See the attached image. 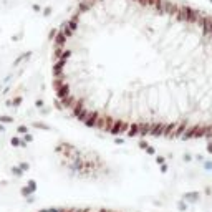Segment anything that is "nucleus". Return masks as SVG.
Listing matches in <instances>:
<instances>
[{
	"label": "nucleus",
	"mask_w": 212,
	"mask_h": 212,
	"mask_svg": "<svg viewBox=\"0 0 212 212\" xmlns=\"http://www.w3.org/2000/svg\"><path fill=\"white\" fill-rule=\"evenodd\" d=\"M51 78L90 128L212 139V13L179 0H78L55 35Z\"/></svg>",
	"instance_id": "f257e3e1"
},
{
	"label": "nucleus",
	"mask_w": 212,
	"mask_h": 212,
	"mask_svg": "<svg viewBox=\"0 0 212 212\" xmlns=\"http://www.w3.org/2000/svg\"><path fill=\"white\" fill-rule=\"evenodd\" d=\"M38 212H121L104 207H78V205H58V207H47Z\"/></svg>",
	"instance_id": "f03ea898"
}]
</instances>
